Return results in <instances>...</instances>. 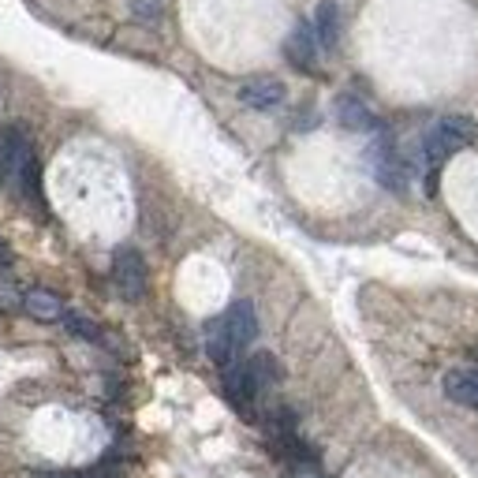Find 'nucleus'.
<instances>
[{
    "mask_svg": "<svg viewBox=\"0 0 478 478\" xmlns=\"http://www.w3.org/2000/svg\"><path fill=\"white\" fill-rule=\"evenodd\" d=\"M474 143H478V123H474L471 116L452 113V116H441L434 128L427 131V138H422V150H427L430 168H437L441 161H449L452 153L467 150V146H474Z\"/></svg>",
    "mask_w": 478,
    "mask_h": 478,
    "instance_id": "nucleus-1",
    "label": "nucleus"
},
{
    "mask_svg": "<svg viewBox=\"0 0 478 478\" xmlns=\"http://www.w3.org/2000/svg\"><path fill=\"white\" fill-rule=\"evenodd\" d=\"M0 176L8 184L30 191L34 180V150H30V138L23 128H0Z\"/></svg>",
    "mask_w": 478,
    "mask_h": 478,
    "instance_id": "nucleus-2",
    "label": "nucleus"
},
{
    "mask_svg": "<svg viewBox=\"0 0 478 478\" xmlns=\"http://www.w3.org/2000/svg\"><path fill=\"white\" fill-rule=\"evenodd\" d=\"M113 280L120 295L128 299V303H138V299H146V288H150V273H146V262L143 255L135 251V247H120L113 255Z\"/></svg>",
    "mask_w": 478,
    "mask_h": 478,
    "instance_id": "nucleus-3",
    "label": "nucleus"
},
{
    "mask_svg": "<svg viewBox=\"0 0 478 478\" xmlns=\"http://www.w3.org/2000/svg\"><path fill=\"white\" fill-rule=\"evenodd\" d=\"M370 168H374V180L388 191H404L407 187V168L400 161V153L393 146L388 135H378L374 146H370Z\"/></svg>",
    "mask_w": 478,
    "mask_h": 478,
    "instance_id": "nucleus-4",
    "label": "nucleus"
},
{
    "mask_svg": "<svg viewBox=\"0 0 478 478\" xmlns=\"http://www.w3.org/2000/svg\"><path fill=\"white\" fill-rule=\"evenodd\" d=\"M317 52H322V45H317V34L310 23H295V30L288 34L285 42V57L299 67V72L314 75L317 72Z\"/></svg>",
    "mask_w": 478,
    "mask_h": 478,
    "instance_id": "nucleus-5",
    "label": "nucleus"
},
{
    "mask_svg": "<svg viewBox=\"0 0 478 478\" xmlns=\"http://www.w3.org/2000/svg\"><path fill=\"white\" fill-rule=\"evenodd\" d=\"M224 325L228 333H232V341L236 348H251L255 344V336H258V314H255V303L251 299H239V303H232L224 310Z\"/></svg>",
    "mask_w": 478,
    "mask_h": 478,
    "instance_id": "nucleus-6",
    "label": "nucleus"
},
{
    "mask_svg": "<svg viewBox=\"0 0 478 478\" xmlns=\"http://www.w3.org/2000/svg\"><path fill=\"white\" fill-rule=\"evenodd\" d=\"M239 101L247 105V109H258V113L277 109V105L285 101V86L270 75H262V79H251V82L239 86Z\"/></svg>",
    "mask_w": 478,
    "mask_h": 478,
    "instance_id": "nucleus-7",
    "label": "nucleus"
},
{
    "mask_svg": "<svg viewBox=\"0 0 478 478\" xmlns=\"http://www.w3.org/2000/svg\"><path fill=\"white\" fill-rule=\"evenodd\" d=\"M206 351H209V359H214L217 366H224V370L239 359V348H236L232 333H228V325H224V314L206 325Z\"/></svg>",
    "mask_w": 478,
    "mask_h": 478,
    "instance_id": "nucleus-8",
    "label": "nucleus"
},
{
    "mask_svg": "<svg viewBox=\"0 0 478 478\" xmlns=\"http://www.w3.org/2000/svg\"><path fill=\"white\" fill-rule=\"evenodd\" d=\"M224 396L232 400L239 411H251V404L258 400V385L247 374V363H232L224 370Z\"/></svg>",
    "mask_w": 478,
    "mask_h": 478,
    "instance_id": "nucleus-9",
    "label": "nucleus"
},
{
    "mask_svg": "<svg viewBox=\"0 0 478 478\" xmlns=\"http://www.w3.org/2000/svg\"><path fill=\"white\" fill-rule=\"evenodd\" d=\"M445 396L459 407L478 411V370H449L445 374Z\"/></svg>",
    "mask_w": 478,
    "mask_h": 478,
    "instance_id": "nucleus-10",
    "label": "nucleus"
},
{
    "mask_svg": "<svg viewBox=\"0 0 478 478\" xmlns=\"http://www.w3.org/2000/svg\"><path fill=\"white\" fill-rule=\"evenodd\" d=\"M23 307L30 310V317H38V322H64V314H67L64 303H60V295H52V292H45V288L27 292Z\"/></svg>",
    "mask_w": 478,
    "mask_h": 478,
    "instance_id": "nucleus-11",
    "label": "nucleus"
},
{
    "mask_svg": "<svg viewBox=\"0 0 478 478\" xmlns=\"http://www.w3.org/2000/svg\"><path fill=\"white\" fill-rule=\"evenodd\" d=\"M336 120H341L348 131H370L374 128V113L366 109V101L351 98V94H344L341 101H336Z\"/></svg>",
    "mask_w": 478,
    "mask_h": 478,
    "instance_id": "nucleus-12",
    "label": "nucleus"
},
{
    "mask_svg": "<svg viewBox=\"0 0 478 478\" xmlns=\"http://www.w3.org/2000/svg\"><path fill=\"white\" fill-rule=\"evenodd\" d=\"M314 34H317V45L322 49H333L336 45V38H341V12H336V4L333 0H325V4H317V12H314Z\"/></svg>",
    "mask_w": 478,
    "mask_h": 478,
    "instance_id": "nucleus-13",
    "label": "nucleus"
},
{
    "mask_svg": "<svg viewBox=\"0 0 478 478\" xmlns=\"http://www.w3.org/2000/svg\"><path fill=\"white\" fill-rule=\"evenodd\" d=\"M247 374H251V381L258 385V393H265L277 378H280V370H277V359L273 356H265V351H258V356L247 359Z\"/></svg>",
    "mask_w": 478,
    "mask_h": 478,
    "instance_id": "nucleus-14",
    "label": "nucleus"
},
{
    "mask_svg": "<svg viewBox=\"0 0 478 478\" xmlns=\"http://www.w3.org/2000/svg\"><path fill=\"white\" fill-rule=\"evenodd\" d=\"M64 325H67V329H72L75 336H82V341H101V333H98V325H94V322H86V317H82V314H72V310H67V314H64Z\"/></svg>",
    "mask_w": 478,
    "mask_h": 478,
    "instance_id": "nucleus-15",
    "label": "nucleus"
},
{
    "mask_svg": "<svg viewBox=\"0 0 478 478\" xmlns=\"http://www.w3.org/2000/svg\"><path fill=\"white\" fill-rule=\"evenodd\" d=\"M131 12L138 15V20H157L161 15V0H131Z\"/></svg>",
    "mask_w": 478,
    "mask_h": 478,
    "instance_id": "nucleus-16",
    "label": "nucleus"
},
{
    "mask_svg": "<svg viewBox=\"0 0 478 478\" xmlns=\"http://www.w3.org/2000/svg\"><path fill=\"white\" fill-rule=\"evenodd\" d=\"M8 262V247H4V239H0V265Z\"/></svg>",
    "mask_w": 478,
    "mask_h": 478,
    "instance_id": "nucleus-17",
    "label": "nucleus"
}]
</instances>
